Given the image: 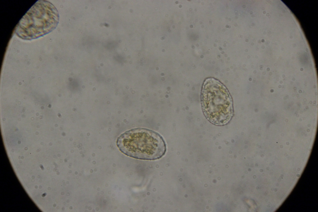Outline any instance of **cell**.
Here are the masks:
<instances>
[{
	"mask_svg": "<svg viewBox=\"0 0 318 212\" xmlns=\"http://www.w3.org/2000/svg\"><path fill=\"white\" fill-rule=\"evenodd\" d=\"M58 20V13L55 7L49 2L39 0L20 21L15 33L23 39H36L53 30Z\"/></svg>",
	"mask_w": 318,
	"mask_h": 212,
	"instance_id": "cell-2",
	"label": "cell"
},
{
	"mask_svg": "<svg viewBox=\"0 0 318 212\" xmlns=\"http://www.w3.org/2000/svg\"><path fill=\"white\" fill-rule=\"evenodd\" d=\"M202 100L205 114L211 122L221 125L230 119L233 110L232 100L226 89L218 81L211 78L206 80Z\"/></svg>",
	"mask_w": 318,
	"mask_h": 212,
	"instance_id": "cell-3",
	"label": "cell"
},
{
	"mask_svg": "<svg viewBox=\"0 0 318 212\" xmlns=\"http://www.w3.org/2000/svg\"><path fill=\"white\" fill-rule=\"evenodd\" d=\"M116 145L125 155L142 160L159 159L165 155L166 150L165 141L159 134L142 128L122 134L117 138Z\"/></svg>",
	"mask_w": 318,
	"mask_h": 212,
	"instance_id": "cell-1",
	"label": "cell"
}]
</instances>
